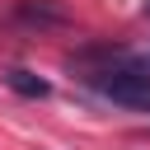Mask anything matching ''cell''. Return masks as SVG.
<instances>
[{
  "label": "cell",
  "mask_w": 150,
  "mask_h": 150,
  "mask_svg": "<svg viewBox=\"0 0 150 150\" xmlns=\"http://www.w3.org/2000/svg\"><path fill=\"white\" fill-rule=\"evenodd\" d=\"M5 84H9L19 98H47V94H52V84H47L38 70H23V66H9V70H5Z\"/></svg>",
  "instance_id": "3"
},
{
  "label": "cell",
  "mask_w": 150,
  "mask_h": 150,
  "mask_svg": "<svg viewBox=\"0 0 150 150\" xmlns=\"http://www.w3.org/2000/svg\"><path fill=\"white\" fill-rule=\"evenodd\" d=\"M75 80L98 94L103 103H117V108H131V112H145L150 117V61L141 66H75Z\"/></svg>",
  "instance_id": "1"
},
{
  "label": "cell",
  "mask_w": 150,
  "mask_h": 150,
  "mask_svg": "<svg viewBox=\"0 0 150 150\" xmlns=\"http://www.w3.org/2000/svg\"><path fill=\"white\" fill-rule=\"evenodd\" d=\"M14 19L28 23V28H70V9H61L56 0H19L14 5Z\"/></svg>",
  "instance_id": "2"
},
{
  "label": "cell",
  "mask_w": 150,
  "mask_h": 150,
  "mask_svg": "<svg viewBox=\"0 0 150 150\" xmlns=\"http://www.w3.org/2000/svg\"><path fill=\"white\" fill-rule=\"evenodd\" d=\"M141 14H145V19H150V0H145V5H141Z\"/></svg>",
  "instance_id": "4"
}]
</instances>
